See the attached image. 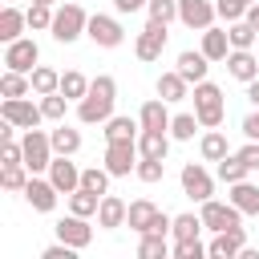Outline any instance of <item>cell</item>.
Returning <instances> with one entry per match:
<instances>
[{"label": "cell", "instance_id": "cell-1", "mask_svg": "<svg viewBox=\"0 0 259 259\" xmlns=\"http://www.w3.org/2000/svg\"><path fill=\"white\" fill-rule=\"evenodd\" d=\"M113 101H117V81L109 73H97L89 81V93L77 101V121L81 125H105L113 117Z\"/></svg>", "mask_w": 259, "mask_h": 259}, {"label": "cell", "instance_id": "cell-2", "mask_svg": "<svg viewBox=\"0 0 259 259\" xmlns=\"http://www.w3.org/2000/svg\"><path fill=\"white\" fill-rule=\"evenodd\" d=\"M85 28H89V12H85L81 4H73V0H61V4H57V16H53L49 36H53L57 45H73V40H81V36H85Z\"/></svg>", "mask_w": 259, "mask_h": 259}, {"label": "cell", "instance_id": "cell-3", "mask_svg": "<svg viewBox=\"0 0 259 259\" xmlns=\"http://www.w3.org/2000/svg\"><path fill=\"white\" fill-rule=\"evenodd\" d=\"M194 117L202 121V130H219L227 121V97L214 81H198L194 85Z\"/></svg>", "mask_w": 259, "mask_h": 259}, {"label": "cell", "instance_id": "cell-4", "mask_svg": "<svg viewBox=\"0 0 259 259\" xmlns=\"http://www.w3.org/2000/svg\"><path fill=\"white\" fill-rule=\"evenodd\" d=\"M20 146H24V166H28L32 174H49V166H53V158H57L49 130H40V125L24 130V134H20Z\"/></svg>", "mask_w": 259, "mask_h": 259}, {"label": "cell", "instance_id": "cell-5", "mask_svg": "<svg viewBox=\"0 0 259 259\" xmlns=\"http://www.w3.org/2000/svg\"><path fill=\"white\" fill-rule=\"evenodd\" d=\"M138 138H125V142H105V154H101V166L113 174V178H130L138 170Z\"/></svg>", "mask_w": 259, "mask_h": 259}, {"label": "cell", "instance_id": "cell-6", "mask_svg": "<svg viewBox=\"0 0 259 259\" xmlns=\"http://www.w3.org/2000/svg\"><path fill=\"white\" fill-rule=\"evenodd\" d=\"M198 214H202V227L210 231V235H219V231H227V227H243V210L227 198V202H219V198H206V202H198Z\"/></svg>", "mask_w": 259, "mask_h": 259}, {"label": "cell", "instance_id": "cell-7", "mask_svg": "<svg viewBox=\"0 0 259 259\" xmlns=\"http://www.w3.org/2000/svg\"><path fill=\"white\" fill-rule=\"evenodd\" d=\"M85 36H89L97 49H121V45H125V28H121V20L109 16V12H89Z\"/></svg>", "mask_w": 259, "mask_h": 259}, {"label": "cell", "instance_id": "cell-8", "mask_svg": "<svg viewBox=\"0 0 259 259\" xmlns=\"http://www.w3.org/2000/svg\"><path fill=\"white\" fill-rule=\"evenodd\" d=\"M32 97H36V93H32ZM32 97H4V101H0V117L12 121L16 130L40 125V121H45V109H40V101H32Z\"/></svg>", "mask_w": 259, "mask_h": 259}, {"label": "cell", "instance_id": "cell-9", "mask_svg": "<svg viewBox=\"0 0 259 259\" xmlns=\"http://www.w3.org/2000/svg\"><path fill=\"white\" fill-rule=\"evenodd\" d=\"M178 182H182V194L194 198V202L214 198V178H210V170H206L202 162H186V166L178 170Z\"/></svg>", "mask_w": 259, "mask_h": 259}, {"label": "cell", "instance_id": "cell-10", "mask_svg": "<svg viewBox=\"0 0 259 259\" xmlns=\"http://www.w3.org/2000/svg\"><path fill=\"white\" fill-rule=\"evenodd\" d=\"M166 28H170V24L146 20V28L134 36V57H138V61H146V65H150V61H158V57L166 53Z\"/></svg>", "mask_w": 259, "mask_h": 259}, {"label": "cell", "instance_id": "cell-11", "mask_svg": "<svg viewBox=\"0 0 259 259\" xmlns=\"http://www.w3.org/2000/svg\"><path fill=\"white\" fill-rule=\"evenodd\" d=\"M57 198H61V190L53 186L49 174H32V178H28V186H24V202H28L36 214H53V210H57Z\"/></svg>", "mask_w": 259, "mask_h": 259}, {"label": "cell", "instance_id": "cell-12", "mask_svg": "<svg viewBox=\"0 0 259 259\" xmlns=\"http://www.w3.org/2000/svg\"><path fill=\"white\" fill-rule=\"evenodd\" d=\"M40 65V45L32 36H20L12 45H4V69H16V73H32Z\"/></svg>", "mask_w": 259, "mask_h": 259}, {"label": "cell", "instance_id": "cell-13", "mask_svg": "<svg viewBox=\"0 0 259 259\" xmlns=\"http://www.w3.org/2000/svg\"><path fill=\"white\" fill-rule=\"evenodd\" d=\"M57 239L61 243H69V247H77V251H85L89 243H93V227H89V219L85 214H65V219H57Z\"/></svg>", "mask_w": 259, "mask_h": 259}, {"label": "cell", "instance_id": "cell-14", "mask_svg": "<svg viewBox=\"0 0 259 259\" xmlns=\"http://www.w3.org/2000/svg\"><path fill=\"white\" fill-rule=\"evenodd\" d=\"M243 247H247V227H227L206 243V255L210 259H239Z\"/></svg>", "mask_w": 259, "mask_h": 259}, {"label": "cell", "instance_id": "cell-15", "mask_svg": "<svg viewBox=\"0 0 259 259\" xmlns=\"http://www.w3.org/2000/svg\"><path fill=\"white\" fill-rule=\"evenodd\" d=\"M214 0H178V24H186L190 32H202L214 24Z\"/></svg>", "mask_w": 259, "mask_h": 259}, {"label": "cell", "instance_id": "cell-16", "mask_svg": "<svg viewBox=\"0 0 259 259\" xmlns=\"http://www.w3.org/2000/svg\"><path fill=\"white\" fill-rule=\"evenodd\" d=\"M49 178H53V186L69 198V194L81 186V166L73 162V154H57V158H53V166H49Z\"/></svg>", "mask_w": 259, "mask_h": 259}, {"label": "cell", "instance_id": "cell-17", "mask_svg": "<svg viewBox=\"0 0 259 259\" xmlns=\"http://www.w3.org/2000/svg\"><path fill=\"white\" fill-rule=\"evenodd\" d=\"M223 65H227V73H231L235 81H243V85L259 77V53H255V49H231Z\"/></svg>", "mask_w": 259, "mask_h": 259}, {"label": "cell", "instance_id": "cell-18", "mask_svg": "<svg viewBox=\"0 0 259 259\" xmlns=\"http://www.w3.org/2000/svg\"><path fill=\"white\" fill-rule=\"evenodd\" d=\"M210 65H214V61H210V57H206L202 49H198V53H194V49H182V53H178V61H174V69H178V73H182V77H186L190 85L206 81Z\"/></svg>", "mask_w": 259, "mask_h": 259}, {"label": "cell", "instance_id": "cell-19", "mask_svg": "<svg viewBox=\"0 0 259 259\" xmlns=\"http://www.w3.org/2000/svg\"><path fill=\"white\" fill-rule=\"evenodd\" d=\"M154 89H158V97H162V101H170V105H178V101H186V97H190V81H186L178 69H166V73H158Z\"/></svg>", "mask_w": 259, "mask_h": 259}, {"label": "cell", "instance_id": "cell-20", "mask_svg": "<svg viewBox=\"0 0 259 259\" xmlns=\"http://www.w3.org/2000/svg\"><path fill=\"white\" fill-rule=\"evenodd\" d=\"M125 214H130V202H125V198H117V194H101V206H97V227L117 231V227H125Z\"/></svg>", "mask_w": 259, "mask_h": 259}, {"label": "cell", "instance_id": "cell-21", "mask_svg": "<svg viewBox=\"0 0 259 259\" xmlns=\"http://www.w3.org/2000/svg\"><path fill=\"white\" fill-rule=\"evenodd\" d=\"M170 101H162V97H150V101H142V109H138V121H142V130H170Z\"/></svg>", "mask_w": 259, "mask_h": 259}, {"label": "cell", "instance_id": "cell-22", "mask_svg": "<svg viewBox=\"0 0 259 259\" xmlns=\"http://www.w3.org/2000/svg\"><path fill=\"white\" fill-rule=\"evenodd\" d=\"M227 198H231L243 214H259V182H251V178L231 182V186H227Z\"/></svg>", "mask_w": 259, "mask_h": 259}, {"label": "cell", "instance_id": "cell-23", "mask_svg": "<svg viewBox=\"0 0 259 259\" xmlns=\"http://www.w3.org/2000/svg\"><path fill=\"white\" fill-rule=\"evenodd\" d=\"M24 28H28V12H20V8L4 4V8H0V40H4V45H12V40H20V36H24Z\"/></svg>", "mask_w": 259, "mask_h": 259}, {"label": "cell", "instance_id": "cell-24", "mask_svg": "<svg viewBox=\"0 0 259 259\" xmlns=\"http://www.w3.org/2000/svg\"><path fill=\"white\" fill-rule=\"evenodd\" d=\"M170 130H142L138 134V150H142V158H162L166 162V154H170Z\"/></svg>", "mask_w": 259, "mask_h": 259}, {"label": "cell", "instance_id": "cell-25", "mask_svg": "<svg viewBox=\"0 0 259 259\" xmlns=\"http://www.w3.org/2000/svg\"><path fill=\"white\" fill-rule=\"evenodd\" d=\"M101 134H105V142H125V138H138V134H142V121L130 117V113H113V117L101 125Z\"/></svg>", "mask_w": 259, "mask_h": 259}, {"label": "cell", "instance_id": "cell-26", "mask_svg": "<svg viewBox=\"0 0 259 259\" xmlns=\"http://www.w3.org/2000/svg\"><path fill=\"white\" fill-rule=\"evenodd\" d=\"M210 61H227V53H231V36H227V28H219V24H210V28H202V45H198Z\"/></svg>", "mask_w": 259, "mask_h": 259}, {"label": "cell", "instance_id": "cell-27", "mask_svg": "<svg viewBox=\"0 0 259 259\" xmlns=\"http://www.w3.org/2000/svg\"><path fill=\"white\" fill-rule=\"evenodd\" d=\"M28 178H32V170H28L24 162H0V186H4L8 194H24Z\"/></svg>", "mask_w": 259, "mask_h": 259}, {"label": "cell", "instance_id": "cell-28", "mask_svg": "<svg viewBox=\"0 0 259 259\" xmlns=\"http://www.w3.org/2000/svg\"><path fill=\"white\" fill-rule=\"evenodd\" d=\"M158 210H162V206H154L150 198H134V202H130V214H125V227H130V231H138V235H146Z\"/></svg>", "mask_w": 259, "mask_h": 259}, {"label": "cell", "instance_id": "cell-29", "mask_svg": "<svg viewBox=\"0 0 259 259\" xmlns=\"http://www.w3.org/2000/svg\"><path fill=\"white\" fill-rule=\"evenodd\" d=\"M198 154H202V162H223V158L231 154L227 134H223V130H206V134L198 138Z\"/></svg>", "mask_w": 259, "mask_h": 259}, {"label": "cell", "instance_id": "cell-30", "mask_svg": "<svg viewBox=\"0 0 259 259\" xmlns=\"http://www.w3.org/2000/svg\"><path fill=\"white\" fill-rule=\"evenodd\" d=\"M49 138H53L57 154H77L81 150V130L69 125V121H57V130H49Z\"/></svg>", "mask_w": 259, "mask_h": 259}, {"label": "cell", "instance_id": "cell-31", "mask_svg": "<svg viewBox=\"0 0 259 259\" xmlns=\"http://www.w3.org/2000/svg\"><path fill=\"white\" fill-rule=\"evenodd\" d=\"M227 36H231V49H255L259 45V28L243 16V20H235V24H227Z\"/></svg>", "mask_w": 259, "mask_h": 259}, {"label": "cell", "instance_id": "cell-32", "mask_svg": "<svg viewBox=\"0 0 259 259\" xmlns=\"http://www.w3.org/2000/svg\"><path fill=\"white\" fill-rule=\"evenodd\" d=\"M32 93V77L28 73H16V69H4L0 77V97H28Z\"/></svg>", "mask_w": 259, "mask_h": 259}, {"label": "cell", "instance_id": "cell-33", "mask_svg": "<svg viewBox=\"0 0 259 259\" xmlns=\"http://www.w3.org/2000/svg\"><path fill=\"white\" fill-rule=\"evenodd\" d=\"M28 77H32V93H36V97H45V93H61V73H57V69L36 65Z\"/></svg>", "mask_w": 259, "mask_h": 259}, {"label": "cell", "instance_id": "cell-34", "mask_svg": "<svg viewBox=\"0 0 259 259\" xmlns=\"http://www.w3.org/2000/svg\"><path fill=\"white\" fill-rule=\"evenodd\" d=\"M97 206H101V194H93V190H85V186H77V190L69 194V210H73V214L97 219Z\"/></svg>", "mask_w": 259, "mask_h": 259}, {"label": "cell", "instance_id": "cell-35", "mask_svg": "<svg viewBox=\"0 0 259 259\" xmlns=\"http://www.w3.org/2000/svg\"><path fill=\"white\" fill-rule=\"evenodd\" d=\"M206 227H202V214H194V210H182V214H174V227H170V235L174 239H198Z\"/></svg>", "mask_w": 259, "mask_h": 259}, {"label": "cell", "instance_id": "cell-36", "mask_svg": "<svg viewBox=\"0 0 259 259\" xmlns=\"http://www.w3.org/2000/svg\"><path fill=\"white\" fill-rule=\"evenodd\" d=\"M198 130H202V121H198L194 113H174V117H170V138H174V142H194Z\"/></svg>", "mask_w": 259, "mask_h": 259}, {"label": "cell", "instance_id": "cell-37", "mask_svg": "<svg viewBox=\"0 0 259 259\" xmlns=\"http://www.w3.org/2000/svg\"><path fill=\"white\" fill-rule=\"evenodd\" d=\"M214 174H219V178H223V182L231 186V182H243V178H247L251 170H247V162H243L239 154H227L223 162H214Z\"/></svg>", "mask_w": 259, "mask_h": 259}, {"label": "cell", "instance_id": "cell-38", "mask_svg": "<svg viewBox=\"0 0 259 259\" xmlns=\"http://www.w3.org/2000/svg\"><path fill=\"white\" fill-rule=\"evenodd\" d=\"M174 247L166 243V235H138V259H166Z\"/></svg>", "mask_w": 259, "mask_h": 259}, {"label": "cell", "instance_id": "cell-39", "mask_svg": "<svg viewBox=\"0 0 259 259\" xmlns=\"http://www.w3.org/2000/svg\"><path fill=\"white\" fill-rule=\"evenodd\" d=\"M28 28L32 32H49L53 28V16H57V4H28Z\"/></svg>", "mask_w": 259, "mask_h": 259}, {"label": "cell", "instance_id": "cell-40", "mask_svg": "<svg viewBox=\"0 0 259 259\" xmlns=\"http://www.w3.org/2000/svg\"><path fill=\"white\" fill-rule=\"evenodd\" d=\"M61 93H65L69 101H81V97L89 93V77H85V73H77V69L61 73Z\"/></svg>", "mask_w": 259, "mask_h": 259}, {"label": "cell", "instance_id": "cell-41", "mask_svg": "<svg viewBox=\"0 0 259 259\" xmlns=\"http://www.w3.org/2000/svg\"><path fill=\"white\" fill-rule=\"evenodd\" d=\"M109 178H113V174H109L105 166H85V170H81V186L93 190V194H109Z\"/></svg>", "mask_w": 259, "mask_h": 259}, {"label": "cell", "instance_id": "cell-42", "mask_svg": "<svg viewBox=\"0 0 259 259\" xmlns=\"http://www.w3.org/2000/svg\"><path fill=\"white\" fill-rule=\"evenodd\" d=\"M40 109H45V121H65L69 117V97L65 93H45Z\"/></svg>", "mask_w": 259, "mask_h": 259}, {"label": "cell", "instance_id": "cell-43", "mask_svg": "<svg viewBox=\"0 0 259 259\" xmlns=\"http://www.w3.org/2000/svg\"><path fill=\"white\" fill-rule=\"evenodd\" d=\"M134 178L146 182V186H150V182H162V178H166V162H162V158H138Z\"/></svg>", "mask_w": 259, "mask_h": 259}, {"label": "cell", "instance_id": "cell-44", "mask_svg": "<svg viewBox=\"0 0 259 259\" xmlns=\"http://www.w3.org/2000/svg\"><path fill=\"white\" fill-rule=\"evenodd\" d=\"M146 16L158 20V24H174L178 20V0H150L146 4Z\"/></svg>", "mask_w": 259, "mask_h": 259}, {"label": "cell", "instance_id": "cell-45", "mask_svg": "<svg viewBox=\"0 0 259 259\" xmlns=\"http://www.w3.org/2000/svg\"><path fill=\"white\" fill-rule=\"evenodd\" d=\"M170 255L174 259H202L206 247H202V239H174V251Z\"/></svg>", "mask_w": 259, "mask_h": 259}, {"label": "cell", "instance_id": "cell-46", "mask_svg": "<svg viewBox=\"0 0 259 259\" xmlns=\"http://www.w3.org/2000/svg\"><path fill=\"white\" fill-rule=\"evenodd\" d=\"M214 12H219V20L235 24V20L247 16V4H243V0H214Z\"/></svg>", "mask_w": 259, "mask_h": 259}, {"label": "cell", "instance_id": "cell-47", "mask_svg": "<svg viewBox=\"0 0 259 259\" xmlns=\"http://www.w3.org/2000/svg\"><path fill=\"white\" fill-rule=\"evenodd\" d=\"M40 259H77V247H69V243H49L45 251H40Z\"/></svg>", "mask_w": 259, "mask_h": 259}, {"label": "cell", "instance_id": "cell-48", "mask_svg": "<svg viewBox=\"0 0 259 259\" xmlns=\"http://www.w3.org/2000/svg\"><path fill=\"white\" fill-rule=\"evenodd\" d=\"M235 154H239V158L247 162V170H251V174L259 170V142H251V138H247V142H243V146H239Z\"/></svg>", "mask_w": 259, "mask_h": 259}, {"label": "cell", "instance_id": "cell-49", "mask_svg": "<svg viewBox=\"0 0 259 259\" xmlns=\"http://www.w3.org/2000/svg\"><path fill=\"white\" fill-rule=\"evenodd\" d=\"M239 130H243V138H251V142H259V109H251L243 121H239Z\"/></svg>", "mask_w": 259, "mask_h": 259}, {"label": "cell", "instance_id": "cell-50", "mask_svg": "<svg viewBox=\"0 0 259 259\" xmlns=\"http://www.w3.org/2000/svg\"><path fill=\"white\" fill-rule=\"evenodd\" d=\"M150 0H113V12L117 16H130V12H142Z\"/></svg>", "mask_w": 259, "mask_h": 259}, {"label": "cell", "instance_id": "cell-51", "mask_svg": "<svg viewBox=\"0 0 259 259\" xmlns=\"http://www.w3.org/2000/svg\"><path fill=\"white\" fill-rule=\"evenodd\" d=\"M247 101H251V109H259V77L247 81Z\"/></svg>", "mask_w": 259, "mask_h": 259}, {"label": "cell", "instance_id": "cell-52", "mask_svg": "<svg viewBox=\"0 0 259 259\" xmlns=\"http://www.w3.org/2000/svg\"><path fill=\"white\" fill-rule=\"evenodd\" d=\"M247 20H251V24H255V28H259V0H255V4H251V8H247Z\"/></svg>", "mask_w": 259, "mask_h": 259}, {"label": "cell", "instance_id": "cell-53", "mask_svg": "<svg viewBox=\"0 0 259 259\" xmlns=\"http://www.w3.org/2000/svg\"><path fill=\"white\" fill-rule=\"evenodd\" d=\"M32 4H61V0H32Z\"/></svg>", "mask_w": 259, "mask_h": 259}, {"label": "cell", "instance_id": "cell-54", "mask_svg": "<svg viewBox=\"0 0 259 259\" xmlns=\"http://www.w3.org/2000/svg\"><path fill=\"white\" fill-rule=\"evenodd\" d=\"M243 4H247V8H251V4H255V0H243Z\"/></svg>", "mask_w": 259, "mask_h": 259}, {"label": "cell", "instance_id": "cell-55", "mask_svg": "<svg viewBox=\"0 0 259 259\" xmlns=\"http://www.w3.org/2000/svg\"><path fill=\"white\" fill-rule=\"evenodd\" d=\"M255 49H259V45H255Z\"/></svg>", "mask_w": 259, "mask_h": 259}]
</instances>
